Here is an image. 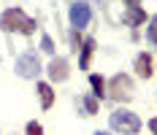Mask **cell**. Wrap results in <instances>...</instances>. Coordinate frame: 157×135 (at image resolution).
<instances>
[{
    "label": "cell",
    "instance_id": "cell-11",
    "mask_svg": "<svg viewBox=\"0 0 157 135\" xmlns=\"http://www.w3.org/2000/svg\"><path fill=\"white\" fill-rule=\"evenodd\" d=\"M146 22V11H144L141 6H136V8H127L125 14V24H133V27H138V24H144Z\"/></svg>",
    "mask_w": 157,
    "mask_h": 135
},
{
    "label": "cell",
    "instance_id": "cell-15",
    "mask_svg": "<svg viewBox=\"0 0 157 135\" xmlns=\"http://www.w3.org/2000/svg\"><path fill=\"white\" fill-rule=\"evenodd\" d=\"M25 133H27V135H44V127H41V122H30Z\"/></svg>",
    "mask_w": 157,
    "mask_h": 135
},
{
    "label": "cell",
    "instance_id": "cell-5",
    "mask_svg": "<svg viewBox=\"0 0 157 135\" xmlns=\"http://www.w3.org/2000/svg\"><path fill=\"white\" fill-rule=\"evenodd\" d=\"M41 73V62L38 57L27 51V54H22L19 60H16V76H22V78H35V76Z\"/></svg>",
    "mask_w": 157,
    "mask_h": 135
},
{
    "label": "cell",
    "instance_id": "cell-10",
    "mask_svg": "<svg viewBox=\"0 0 157 135\" xmlns=\"http://www.w3.org/2000/svg\"><path fill=\"white\" fill-rule=\"evenodd\" d=\"M90 84H92V97H95V100H103V97L109 95L106 81H103V76H100V73H92V76H90Z\"/></svg>",
    "mask_w": 157,
    "mask_h": 135
},
{
    "label": "cell",
    "instance_id": "cell-12",
    "mask_svg": "<svg viewBox=\"0 0 157 135\" xmlns=\"http://www.w3.org/2000/svg\"><path fill=\"white\" fill-rule=\"evenodd\" d=\"M78 108L84 116H95L98 114V100L95 97H78Z\"/></svg>",
    "mask_w": 157,
    "mask_h": 135
},
{
    "label": "cell",
    "instance_id": "cell-9",
    "mask_svg": "<svg viewBox=\"0 0 157 135\" xmlns=\"http://www.w3.org/2000/svg\"><path fill=\"white\" fill-rule=\"evenodd\" d=\"M35 92H38V97H41V105L49 111V108L54 105V89H52V84L38 81V84H35Z\"/></svg>",
    "mask_w": 157,
    "mask_h": 135
},
{
    "label": "cell",
    "instance_id": "cell-13",
    "mask_svg": "<svg viewBox=\"0 0 157 135\" xmlns=\"http://www.w3.org/2000/svg\"><path fill=\"white\" fill-rule=\"evenodd\" d=\"M146 35H149V41L157 46V14L152 16V22H149V30H146Z\"/></svg>",
    "mask_w": 157,
    "mask_h": 135
},
{
    "label": "cell",
    "instance_id": "cell-18",
    "mask_svg": "<svg viewBox=\"0 0 157 135\" xmlns=\"http://www.w3.org/2000/svg\"><path fill=\"white\" fill-rule=\"evenodd\" d=\"M127 3V8H136V6H141V0H125Z\"/></svg>",
    "mask_w": 157,
    "mask_h": 135
},
{
    "label": "cell",
    "instance_id": "cell-3",
    "mask_svg": "<svg viewBox=\"0 0 157 135\" xmlns=\"http://www.w3.org/2000/svg\"><path fill=\"white\" fill-rule=\"evenodd\" d=\"M109 95L117 103H127V100L133 97V81H130V76H125V73L114 76L109 81Z\"/></svg>",
    "mask_w": 157,
    "mask_h": 135
},
{
    "label": "cell",
    "instance_id": "cell-1",
    "mask_svg": "<svg viewBox=\"0 0 157 135\" xmlns=\"http://www.w3.org/2000/svg\"><path fill=\"white\" fill-rule=\"evenodd\" d=\"M0 27H3L6 32L33 35V32H35V27H38V22H35V19H30L22 8H6V11L0 14Z\"/></svg>",
    "mask_w": 157,
    "mask_h": 135
},
{
    "label": "cell",
    "instance_id": "cell-14",
    "mask_svg": "<svg viewBox=\"0 0 157 135\" xmlns=\"http://www.w3.org/2000/svg\"><path fill=\"white\" fill-rule=\"evenodd\" d=\"M81 43H84L81 41V30H71V46H73V51H78Z\"/></svg>",
    "mask_w": 157,
    "mask_h": 135
},
{
    "label": "cell",
    "instance_id": "cell-8",
    "mask_svg": "<svg viewBox=\"0 0 157 135\" xmlns=\"http://www.w3.org/2000/svg\"><path fill=\"white\" fill-rule=\"evenodd\" d=\"M78 68L81 70H90V60H92V51H95V38H84V43L78 49Z\"/></svg>",
    "mask_w": 157,
    "mask_h": 135
},
{
    "label": "cell",
    "instance_id": "cell-6",
    "mask_svg": "<svg viewBox=\"0 0 157 135\" xmlns=\"http://www.w3.org/2000/svg\"><path fill=\"white\" fill-rule=\"evenodd\" d=\"M49 78L52 81H65L68 76H71V68H68V60H63V57H52V62H49Z\"/></svg>",
    "mask_w": 157,
    "mask_h": 135
},
{
    "label": "cell",
    "instance_id": "cell-2",
    "mask_svg": "<svg viewBox=\"0 0 157 135\" xmlns=\"http://www.w3.org/2000/svg\"><path fill=\"white\" fill-rule=\"evenodd\" d=\"M109 124H111V130H117V133H122V135H136L141 130V119L133 111H127V108L114 111L109 116Z\"/></svg>",
    "mask_w": 157,
    "mask_h": 135
},
{
    "label": "cell",
    "instance_id": "cell-4",
    "mask_svg": "<svg viewBox=\"0 0 157 135\" xmlns=\"http://www.w3.org/2000/svg\"><path fill=\"white\" fill-rule=\"evenodd\" d=\"M68 19H71V27L73 30H84L87 24H90V19H92V11H90V6L87 3H73L71 6V11H68Z\"/></svg>",
    "mask_w": 157,
    "mask_h": 135
},
{
    "label": "cell",
    "instance_id": "cell-19",
    "mask_svg": "<svg viewBox=\"0 0 157 135\" xmlns=\"http://www.w3.org/2000/svg\"><path fill=\"white\" fill-rule=\"evenodd\" d=\"M95 135H111V133H100V130H98V133H95Z\"/></svg>",
    "mask_w": 157,
    "mask_h": 135
},
{
    "label": "cell",
    "instance_id": "cell-17",
    "mask_svg": "<svg viewBox=\"0 0 157 135\" xmlns=\"http://www.w3.org/2000/svg\"><path fill=\"white\" fill-rule=\"evenodd\" d=\"M149 130H152V135H157V116H155V119H149Z\"/></svg>",
    "mask_w": 157,
    "mask_h": 135
},
{
    "label": "cell",
    "instance_id": "cell-7",
    "mask_svg": "<svg viewBox=\"0 0 157 135\" xmlns=\"http://www.w3.org/2000/svg\"><path fill=\"white\" fill-rule=\"evenodd\" d=\"M136 73L141 76V78H149V76L155 73V62H152V54L149 51H141L136 57Z\"/></svg>",
    "mask_w": 157,
    "mask_h": 135
},
{
    "label": "cell",
    "instance_id": "cell-16",
    "mask_svg": "<svg viewBox=\"0 0 157 135\" xmlns=\"http://www.w3.org/2000/svg\"><path fill=\"white\" fill-rule=\"evenodd\" d=\"M41 49H44L46 54H54V43H52V38H49V35H44V38H41Z\"/></svg>",
    "mask_w": 157,
    "mask_h": 135
}]
</instances>
